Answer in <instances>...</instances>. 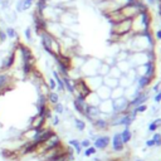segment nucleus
Wrapping results in <instances>:
<instances>
[{
	"label": "nucleus",
	"instance_id": "nucleus-49",
	"mask_svg": "<svg viewBox=\"0 0 161 161\" xmlns=\"http://www.w3.org/2000/svg\"><path fill=\"white\" fill-rule=\"evenodd\" d=\"M1 1H3V0H0V3H1Z\"/></svg>",
	"mask_w": 161,
	"mask_h": 161
},
{
	"label": "nucleus",
	"instance_id": "nucleus-28",
	"mask_svg": "<svg viewBox=\"0 0 161 161\" xmlns=\"http://www.w3.org/2000/svg\"><path fill=\"white\" fill-rule=\"evenodd\" d=\"M73 126H74V128H75L78 132H83V131L86 130V127H87V123H86V121L82 119V118L73 117Z\"/></svg>",
	"mask_w": 161,
	"mask_h": 161
},
{
	"label": "nucleus",
	"instance_id": "nucleus-35",
	"mask_svg": "<svg viewBox=\"0 0 161 161\" xmlns=\"http://www.w3.org/2000/svg\"><path fill=\"white\" fill-rule=\"evenodd\" d=\"M47 84H48V88L50 89V91H57V82H55V79L52 77V75H49L48 78H47Z\"/></svg>",
	"mask_w": 161,
	"mask_h": 161
},
{
	"label": "nucleus",
	"instance_id": "nucleus-2",
	"mask_svg": "<svg viewBox=\"0 0 161 161\" xmlns=\"http://www.w3.org/2000/svg\"><path fill=\"white\" fill-rule=\"evenodd\" d=\"M40 40V45L45 53H48L52 58H57L60 55V42L58 38L49 34L47 30H42L36 34Z\"/></svg>",
	"mask_w": 161,
	"mask_h": 161
},
{
	"label": "nucleus",
	"instance_id": "nucleus-13",
	"mask_svg": "<svg viewBox=\"0 0 161 161\" xmlns=\"http://www.w3.org/2000/svg\"><path fill=\"white\" fill-rule=\"evenodd\" d=\"M111 146H112V151L113 152H122L125 150V143L121 138L119 132H114L113 136L111 137Z\"/></svg>",
	"mask_w": 161,
	"mask_h": 161
},
{
	"label": "nucleus",
	"instance_id": "nucleus-12",
	"mask_svg": "<svg viewBox=\"0 0 161 161\" xmlns=\"http://www.w3.org/2000/svg\"><path fill=\"white\" fill-rule=\"evenodd\" d=\"M47 121H48V119L45 118V116H43V114H40V113H35L34 116L30 117L29 123H28V127L40 130V128H43V127H47V126H45V125H47Z\"/></svg>",
	"mask_w": 161,
	"mask_h": 161
},
{
	"label": "nucleus",
	"instance_id": "nucleus-34",
	"mask_svg": "<svg viewBox=\"0 0 161 161\" xmlns=\"http://www.w3.org/2000/svg\"><path fill=\"white\" fill-rule=\"evenodd\" d=\"M83 155H84L86 157H92V156L97 155V148H96V147L92 145V146H89V147L84 148V151H83Z\"/></svg>",
	"mask_w": 161,
	"mask_h": 161
},
{
	"label": "nucleus",
	"instance_id": "nucleus-42",
	"mask_svg": "<svg viewBox=\"0 0 161 161\" xmlns=\"http://www.w3.org/2000/svg\"><path fill=\"white\" fill-rule=\"evenodd\" d=\"M80 146H82V148L84 150V148L92 146V141H91L89 138H83V140H80Z\"/></svg>",
	"mask_w": 161,
	"mask_h": 161
},
{
	"label": "nucleus",
	"instance_id": "nucleus-8",
	"mask_svg": "<svg viewBox=\"0 0 161 161\" xmlns=\"http://www.w3.org/2000/svg\"><path fill=\"white\" fill-rule=\"evenodd\" d=\"M130 31H131V20H128V19L111 24V34H113V35L119 36V35H125Z\"/></svg>",
	"mask_w": 161,
	"mask_h": 161
},
{
	"label": "nucleus",
	"instance_id": "nucleus-16",
	"mask_svg": "<svg viewBox=\"0 0 161 161\" xmlns=\"http://www.w3.org/2000/svg\"><path fill=\"white\" fill-rule=\"evenodd\" d=\"M98 109H99L101 114L111 116V114L113 113V103H112V99L101 101V103H99V106H98Z\"/></svg>",
	"mask_w": 161,
	"mask_h": 161
},
{
	"label": "nucleus",
	"instance_id": "nucleus-30",
	"mask_svg": "<svg viewBox=\"0 0 161 161\" xmlns=\"http://www.w3.org/2000/svg\"><path fill=\"white\" fill-rule=\"evenodd\" d=\"M109 69H111V65L102 60V63L99 64V68H98V75H101V77L108 75L109 74Z\"/></svg>",
	"mask_w": 161,
	"mask_h": 161
},
{
	"label": "nucleus",
	"instance_id": "nucleus-47",
	"mask_svg": "<svg viewBox=\"0 0 161 161\" xmlns=\"http://www.w3.org/2000/svg\"><path fill=\"white\" fill-rule=\"evenodd\" d=\"M145 1H146V5L147 6H153L157 3V0H145Z\"/></svg>",
	"mask_w": 161,
	"mask_h": 161
},
{
	"label": "nucleus",
	"instance_id": "nucleus-22",
	"mask_svg": "<svg viewBox=\"0 0 161 161\" xmlns=\"http://www.w3.org/2000/svg\"><path fill=\"white\" fill-rule=\"evenodd\" d=\"M119 135H121V138H122V141H123L125 145L130 143L131 140L133 138V132L131 131L130 127H123V130L119 131Z\"/></svg>",
	"mask_w": 161,
	"mask_h": 161
},
{
	"label": "nucleus",
	"instance_id": "nucleus-21",
	"mask_svg": "<svg viewBox=\"0 0 161 161\" xmlns=\"http://www.w3.org/2000/svg\"><path fill=\"white\" fill-rule=\"evenodd\" d=\"M5 30V34L8 36V40H11V42H15L19 39V35H18V31H16V28H14L13 25H6L4 28Z\"/></svg>",
	"mask_w": 161,
	"mask_h": 161
},
{
	"label": "nucleus",
	"instance_id": "nucleus-7",
	"mask_svg": "<svg viewBox=\"0 0 161 161\" xmlns=\"http://www.w3.org/2000/svg\"><path fill=\"white\" fill-rule=\"evenodd\" d=\"M137 77H147L153 80L155 74H156V63L155 62H147L142 65H138L135 68Z\"/></svg>",
	"mask_w": 161,
	"mask_h": 161
},
{
	"label": "nucleus",
	"instance_id": "nucleus-1",
	"mask_svg": "<svg viewBox=\"0 0 161 161\" xmlns=\"http://www.w3.org/2000/svg\"><path fill=\"white\" fill-rule=\"evenodd\" d=\"M156 40L152 36V31L142 33V34H133L130 42V53L132 52H150L155 49Z\"/></svg>",
	"mask_w": 161,
	"mask_h": 161
},
{
	"label": "nucleus",
	"instance_id": "nucleus-23",
	"mask_svg": "<svg viewBox=\"0 0 161 161\" xmlns=\"http://www.w3.org/2000/svg\"><path fill=\"white\" fill-rule=\"evenodd\" d=\"M161 128V117H155L148 125H147V131L148 132H157V130Z\"/></svg>",
	"mask_w": 161,
	"mask_h": 161
},
{
	"label": "nucleus",
	"instance_id": "nucleus-29",
	"mask_svg": "<svg viewBox=\"0 0 161 161\" xmlns=\"http://www.w3.org/2000/svg\"><path fill=\"white\" fill-rule=\"evenodd\" d=\"M24 38H25L26 43H29V44L34 43V30L31 26H26L24 29Z\"/></svg>",
	"mask_w": 161,
	"mask_h": 161
},
{
	"label": "nucleus",
	"instance_id": "nucleus-25",
	"mask_svg": "<svg viewBox=\"0 0 161 161\" xmlns=\"http://www.w3.org/2000/svg\"><path fill=\"white\" fill-rule=\"evenodd\" d=\"M119 70H121V73L122 74H125V73H127L131 68H132V65H131V63H130V60L127 59V60H119V62H116V64H114Z\"/></svg>",
	"mask_w": 161,
	"mask_h": 161
},
{
	"label": "nucleus",
	"instance_id": "nucleus-44",
	"mask_svg": "<svg viewBox=\"0 0 161 161\" xmlns=\"http://www.w3.org/2000/svg\"><path fill=\"white\" fill-rule=\"evenodd\" d=\"M151 91L153 92V93H157L158 91H161V80H158V82H156L153 86H152V88H151Z\"/></svg>",
	"mask_w": 161,
	"mask_h": 161
},
{
	"label": "nucleus",
	"instance_id": "nucleus-19",
	"mask_svg": "<svg viewBox=\"0 0 161 161\" xmlns=\"http://www.w3.org/2000/svg\"><path fill=\"white\" fill-rule=\"evenodd\" d=\"M151 83H152V79L151 78H147V77H137L136 82H135V86L140 91H145V89H147L148 86H151Z\"/></svg>",
	"mask_w": 161,
	"mask_h": 161
},
{
	"label": "nucleus",
	"instance_id": "nucleus-41",
	"mask_svg": "<svg viewBox=\"0 0 161 161\" xmlns=\"http://www.w3.org/2000/svg\"><path fill=\"white\" fill-rule=\"evenodd\" d=\"M147 109H148V107H147L146 103H142V104H140V106H137V107L135 108V111L137 112V114H138V113H145Z\"/></svg>",
	"mask_w": 161,
	"mask_h": 161
},
{
	"label": "nucleus",
	"instance_id": "nucleus-46",
	"mask_svg": "<svg viewBox=\"0 0 161 161\" xmlns=\"http://www.w3.org/2000/svg\"><path fill=\"white\" fill-rule=\"evenodd\" d=\"M153 39H155V40H161V28H160V29H157V30L155 31Z\"/></svg>",
	"mask_w": 161,
	"mask_h": 161
},
{
	"label": "nucleus",
	"instance_id": "nucleus-48",
	"mask_svg": "<svg viewBox=\"0 0 161 161\" xmlns=\"http://www.w3.org/2000/svg\"><path fill=\"white\" fill-rule=\"evenodd\" d=\"M0 127H3V123H1V121H0Z\"/></svg>",
	"mask_w": 161,
	"mask_h": 161
},
{
	"label": "nucleus",
	"instance_id": "nucleus-6",
	"mask_svg": "<svg viewBox=\"0 0 161 161\" xmlns=\"http://www.w3.org/2000/svg\"><path fill=\"white\" fill-rule=\"evenodd\" d=\"M16 80L13 77L11 70H1L0 69V93L5 94L15 87Z\"/></svg>",
	"mask_w": 161,
	"mask_h": 161
},
{
	"label": "nucleus",
	"instance_id": "nucleus-31",
	"mask_svg": "<svg viewBox=\"0 0 161 161\" xmlns=\"http://www.w3.org/2000/svg\"><path fill=\"white\" fill-rule=\"evenodd\" d=\"M52 112H54L55 114L63 116V114L65 113V104H64V103H62V102L55 103L54 106H52Z\"/></svg>",
	"mask_w": 161,
	"mask_h": 161
},
{
	"label": "nucleus",
	"instance_id": "nucleus-43",
	"mask_svg": "<svg viewBox=\"0 0 161 161\" xmlns=\"http://www.w3.org/2000/svg\"><path fill=\"white\" fill-rule=\"evenodd\" d=\"M145 145H146V148H153V147H156V146H155V141H153L151 137L145 141Z\"/></svg>",
	"mask_w": 161,
	"mask_h": 161
},
{
	"label": "nucleus",
	"instance_id": "nucleus-37",
	"mask_svg": "<svg viewBox=\"0 0 161 161\" xmlns=\"http://www.w3.org/2000/svg\"><path fill=\"white\" fill-rule=\"evenodd\" d=\"M109 75L113 77V78H117V79H118V78L122 75V73H121V70H119L116 65H112L111 69H109Z\"/></svg>",
	"mask_w": 161,
	"mask_h": 161
},
{
	"label": "nucleus",
	"instance_id": "nucleus-27",
	"mask_svg": "<svg viewBox=\"0 0 161 161\" xmlns=\"http://www.w3.org/2000/svg\"><path fill=\"white\" fill-rule=\"evenodd\" d=\"M68 143H69V147H72L73 148V151L77 153V155H80L82 153V146H80V140H78V138H70L69 141H68Z\"/></svg>",
	"mask_w": 161,
	"mask_h": 161
},
{
	"label": "nucleus",
	"instance_id": "nucleus-14",
	"mask_svg": "<svg viewBox=\"0 0 161 161\" xmlns=\"http://www.w3.org/2000/svg\"><path fill=\"white\" fill-rule=\"evenodd\" d=\"M72 103H73L74 111L78 112L80 116H83V114H84V111H86V108H87V106H88V104L86 103L84 98H82V97H73Z\"/></svg>",
	"mask_w": 161,
	"mask_h": 161
},
{
	"label": "nucleus",
	"instance_id": "nucleus-45",
	"mask_svg": "<svg viewBox=\"0 0 161 161\" xmlns=\"http://www.w3.org/2000/svg\"><path fill=\"white\" fill-rule=\"evenodd\" d=\"M153 102L157 104V103H161V91H158L157 93H155L153 96Z\"/></svg>",
	"mask_w": 161,
	"mask_h": 161
},
{
	"label": "nucleus",
	"instance_id": "nucleus-38",
	"mask_svg": "<svg viewBox=\"0 0 161 161\" xmlns=\"http://www.w3.org/2000/svg\"><path fill=\"white\" fill-rule=\"evenodd\" d=\"M34 4H35V0H23V10H24V13L30 10L34 6Z\"/></svg>",
	"mask_w": 161,
	"mask_h": 161
},
{
	"label": "nucleus",
	"instance_id": "nucleus-39",
	"mask_svg": "<svg viewBox=\"0 0 161 161\" xmlns=\"http://www.w3.org/2000/svg\"><path fill=\"white\" fill-rule=\"evenodd\" d=\"M151 138L155 141V146L156 147H161V133L160 132H153Z\"/></svg>",
	"mask_w": 161,
	"mask_h": 161
},
{
	"label": "nucleus",
	"instance_id": "nucleus-10",
	"mask_svg": "<svg viewBox=\"0 0 161 161\" xmlns=\"http://www.w3.org/2000/svg\"><path fill=\"white\" fill-rule=\"evenodd\" d=\"M92 145L97 148V151H104L111 145V137L108 135H98L93 140V143Z\"/></svg>",
	"mask_w": 161,
	"mask_h": 161
},
{
	"label": "nucleus",
	"instance_id": "nucleus-36",
	"mask_svg": "<svg viewBox=\"0 0 161 161\" xmlns=\"http://www.w3.org/2000/svg\"><path fill=\"white\" fill-rule=\"evenodd\" d=\"M50 123H52V126L53 127H58L59 125H60V122H62V118H60V116L59 114H52V117H50Z\"/></svg>",
	"mask_w": 161,
	"mask_h": 161
},
{
	"label": "nucleus",
	"instance_id": "nucleus-5",
	"mask_svg": "<svg viewBox=\"0 0 161 161\" xmlns=\"http://www.w3.org/2000/svg\"><path fill=\"white\" fill-rule=\"evenodd\" d=\"M101 63H102V59L87 57L86 62L83 63V65H82L80 69H79L82 77L84 78V77L97 75V74H98V68H99V64H101Z\"/></svg>",
	"mask_w": 161,
	"mask_h": 161
},
{
	"label": "nucleus",
	"instance_id": "nucleus-32",
	"mask_svg": "<svg viewBox=\"0 0 161 161\" xmlns=\"http://www.w3.org/2000/svg\"><path fill=\"white\" fill-rule=\"evenodd\" d=\"M125 96V88H122V87H116V88H113L112 89V92H111V99H116V98H121V97H123Z\"/></svg>",
	"mask_w": 161,
	"mask_h": 161
},
{
	"label": "nucleus",
	"instance_id": "nucleus-17",
	"mask_svg": "<svg viewBox=\"0 0 161 161\" xmlns=\"http://www.w3.org/2000/svg\"><path fill=\"white\" fill-rule=\"evenodd\" d=\"M3 14H4V21H5L6 25H14L18 21V14L14 9L9 10V11H5Z\"/></svg>",
	"mask_w": 161,
	"mask_h": 161
},
{
	"label": "nucleus",
	"instance_id": "nucleus-40",
	"mask_svg": "<svg viewBox=\"0 0 161 161\" xmlns=\"http://www.w3.org/2000/svg\"><path fill=\"white\" fill-rule=\"evenodd\" d=\"M13 9L16 11V14H23L24 13V10H23V0H16Z\"/></svg>",
	"mask_w": 161,
	"mask_h": 161
},
{
	"label": "nucleus",
	"instance_id": "nucleus-11",
	"mask_svg": "<svg viewBox=\"0 0 161 161\" xmlns=\"http://www.w3.org/2000/svg\"><path fill=\"white\" fill-rule=\"evenodd\" d=\"M83 79H84V82H86V84L91 92H96L103 84V77H101L98 74L92 75V77H84Z\"/></svg>",
	"mask_w": 161,
	"mask_h": 161
},
{
	"label": "nucleus",
	"instance_id": "nucleus-33",
	"mask_svg": "<svg viewBox=\"0 0 161 161\" xmlns=\"http://www.w3.org/2000/svg\"><path fill=\"white\" fill-rule=\"evenodd\" d=\"M125 75L130 79V82H131L132 84H135V82H136V79H137V73H136L135 68H131L127 73H125Z\"/></svg>",
	"mask_w": 161,
	"mask_h": 161
},
{
	"label": "nucleus",
	"instance_id": "nucleus-26",
	"mask_svg": "<svg viewBox=\"0 0 161 161\" xmlns=\"http://www.w3.org/2000/svg\"><path fill=\"white\" fill-rule=\"evenodd\" d=\"M103 84L107 86L108 88L113 89V88L118 87V79H117V78H113V77H111V75L108 74V75L103 77Z\"/></svg>",
	"mask_w": 161,
	"mask_h": 161
},
{
	"label": "nucleus",
	"instance_id": "nucleus-15",
	"mask_svg": "<svg viewBox=\"0 0 161 161\" xmlns=\"http://www.w3.org/2000/svg\"><path fill=\"white\" fill-rule=\"evenodd\" d=\"M99 116H101V112H99L98 107H92V106H87L84 114H83V117H86L91 123L93 121H96L97 118H99Z\"/></svg>",
	"mask_w": 161,
	"mask_h": 161
},
{
	"label": "nucleus",
	"instance_id": "nucleus-4",
	"mask_svg": "<svg viewBox=\"0 0 161 161\" xmlns=\"http://www.w3.org/2000/svg\"><path fill=\"white\" fill-rule=\"evenodd\" d=\"M132 68H136L138 65H142L147 62H155L156 60V54L153 50L150 52H132L130 53V58H128Z\"/></svg>",
	"mask_w": 161,
	"mask_h": 161
},
{
	"label": "nucleus",
	"instance_id": "nucleus-50",
	"mask_svg": "<svg viewBox=\"0 0 161 161\" xmlns=\"http://www.w3.org/2000/svg\"><path fill=\"white\" fill-rule=\"evenodd\" d=\"M73 161H75V160H73Z\"/></svg>",
	"mask_w": 161,
	"mask_h": 161
},
{
	"label": "nucleus",
	"instance_id": "nucleus-9",
	"mask_svg": "<svg viewBox=\"0 0 161 161\" xmlns=\"http://www.w3.org/2000/svg\"><path fill=\"white\" fill-rule=\"evenodd\" d=\"M112 103H113V113H125L130 109V102L125 96L121 98L112 99Z\"/></svg>",
	"mask_w": 161,
	"mask_h": 161
},
{
	"label": "nucleus",
	"instance_id": "nucleus-18",
	"mask_svg": "<svg viewBox=\"0 0 161 161\" xmlns=\"http://www.w3.org/2000/svg\"><path fill=\"white\" fill-rule=\"evenodd\" d=\"M84 101H86V103H87L88 106H92V107H98L99 103H101V99H99V97L97 96L96 92H89V93L84 97Z\"/></svg>",
	"mask_w": 161,
	"mask_h": 161
},
{
	"label": "nucleus",
	"instance_id": "nucleus-3",
	"mask_svg": "<svg viewBox=\"0 0 161 161\" xmlns=\"http://www.w3.org/2000/svg\"><path fill=\"white\" fill-rule=\"evenodd\" d=\"M151 24H152V15L150 13V9L143 10L131 20V31L133 34H142L151 31Z\"/></svg>",
	"mask_w": 161,
	"mask_h": 161
},
{
	"label": "nucleus",
	"instance_id": "nucleus-24",
	"mask_svg": "<svg viewBox=\"0 0 161 161\" xmlns=\"http://www.w3.org/2000/svg\"><path fill=\"white\" fill-rule=\"evenodd\" d=\"M47 101H48L49 106H54L55 103L60 102V94L57 91H50L47 96Z\"/></svg>",
	"mask_w": 161,
	"mask_h": 161
},
{
	"label": "nucleus",
	"instance_id": "nucleus-20",
	"mask_svg": "<svg viewBox=\"0 0 161 161\" xmlns=\"http://www.w3.org/2000/svg\"><path fill=\"white\" fill-rule=\"evenodd\" d=\"M111 92H112V89H111V88H108V87H107V86H104V84H102V86L96 91V93H97V96L99 97V99H101V101L111 99Z\"/></svg>",
	"mask_w": 161,
	"mask_h": 161
}]
</instances>
